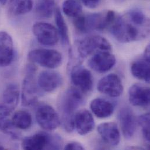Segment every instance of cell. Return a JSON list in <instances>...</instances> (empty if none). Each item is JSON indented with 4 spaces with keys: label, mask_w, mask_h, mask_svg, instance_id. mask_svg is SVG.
<instances>
[{
    "label": "cell",
    "mask_w": 150,
    "mask_h": 150,
    "mask_svg": "<svg viewBox=\"0 0 150 150\" xmlns=\"http://www.w3.org/2000/svg\"><path fill=\"white\" fill-rule=\"evenodd\" d=\"M83 102V93L77 88L72 87L63 92L59 98L57 106L63 126L67 132L74 129V119L78 109Z\"/></svg>",
    "instance_id": "6da1fadb"
},
{
    "label": "cell",
    "mask_w": 150,
    "mask_h": 150,
    "mask_svg": "<svg viewBox=\"0 0 150 150\" xmlns=\"http://www.w3.org/2000/svg\"><path fill=\"white\" fill-rule=\"evenodd\" d=\"M115 38L120 43H130L146 38L150 33V27L139 26L126 15L116 16L109 28Z\"/></svg>",
    "instance_id": "7a4b0ae2"
},
{
    "label": "cell",
    "mask_w": 150,
    "mask_h": 150,
    "mask_svg": "<svg viewBox=\"0 0 150 150\" xmlns=\"http://www.w3.org/2000/svg\"><path fill=\"white\" fill-rule=\"evenodd\" d=\"M36 67L29 64L26 67V74L23 81L22 90V103L25 106L33 105L40 96V88L35 78Z\"/></svg>",
    "instance_id": "3957f363"
},
{
    "label": "cell",
    "mask_w": 150,
    "mask_h": 150,
    "mask_svg": "<svg viewBox=\"0 0 150 150\" xmlns=\"http://www.w3.org/2000/svg\"><path fill=\"white\" fill-rule=\"evenodd\" d=\"M28 57L32 63L50 69L57 68L63 61L62 54L53 49H35L29 53Z\"/></svg>",
    "instance_id": "277c9868"
},
{
    "label": "cell",
    "mask_w": 150,
    "mask_h": 150,
    "mask_svg": "<svg viewBox=\"0 0 150 150\" xmlns=\"http://www.w3.org/2000/svg\"><path fill=\"white\" fill-rule=\"evenodd\" d=\"M112 50V46L105 38L93 35L81 40L78 45V52L81 58H86L98 52Z\"/></svg>",
    "instance_id": "5b68a950"
},
{
    "label": "cell",
    "mask_w": 150,
    "mask_h": 150,
    "mask_svg": "<svg viewBox=\"0 0 150 150\" xmlns=\"http://www.w3.org/2000/svg\"><path fill=\"white\" fill-rule=\"evenodd\" d=\"M36 119L39 125L46 131L56 129L61 124L59 113L50 105H42L36 112Z\"/></svg>",
    "instance_id": "8992f818"
},
{
    "label": "cell",
    "mask_w": 150,
    "mask_h": 150,
    "mask_svg": "<svg viewBox=\"0 0 150 150\" xmlns=\"http://www.w3.org/2000/svg\"><path fill=\"white\" fill-rule=\"evenodd\" d=\"M32 32L39 42L47 46L56 45L59 40L57 29L52 24L38 22L32 27Z\"/></svg>",
    "instance_id": "52a82bcc"
},
{
    "label": "cell",
    "mask_w": 150,
    "mask_h": 150,
    "mask_svg": "<svg viewBox=\"0 0 150 150\" xmlns=\"http://www.w3.org/2000/svg\"><path fill=\"white\" fill-rule=\"evenodd\" d=\"M98 90L111 98L120 96L123 92V85L119 76L110 74L102 78L98 83Z\"/></svg>",
    "instance_id": "ba28073f"
},
{
    "label": "cell",
    "mask_w": 150,
    "mask_h": 150,
    "mask_svg": "<svg viewBox=\"0 0 150 150\" xmlns=\"http://www.w3.org/2000/svg\"><path fill=\"white\" fill-rule=\"evenodd\" d=\"M115 56L108 51L98 52L93 54L88 62L91 69L99 73L109 71L116 64Z\"/></svg>",
    "instance_id": "9c48e42d"
},
{
    "label": "cell",
    "mask_w": 150,
    "mask_h": 150,
    "mask_svg": "<svg viewBox=\"0 0 150 150\" xmlns=\"http://www.w3.org/2000/svg\"><path fill=\"white\" fill-rule=\"evenodd\" d=\"M71 78L75 88L82 93L89 92L93 87V77L87 69L77 66L74 67L71 73Z\"/></svg>",
    "instance_id": "30bf717a"
},
{
    "label": "cell",
    "mask_w": 150,
    "mask_h": 150,
    "mask_svg": "<svg viewBox=\"0 0 150 150\" xmlns=\"http://www.w3.org/2000/svg\"><path fill=\"white\" fill-rule=\"evenodd\" d=\"M37 82L40 89L46 92H52L63 84V78L58 72L47 70L40 73Z\"/></svg>",
    "instance_id": "8fae6325"
},
{
    "label": "cell",
    "mask_w": 150,
    "mask_h": 150,
    "mask_svg": "<svg viewBox=\"0 0 150 150\" xmlns=\"http://www.w3.org/2000/svg\"><path fill=\"white\" fill-rule=\"evenodd\" d=\"M119 119L123 136L126 139H131L137 128L136 119L133 112L129 107L123 108L119 112Z\"/></svg>",
    "instance_id": "7c38bea8"
},
{
    "label": "cell",
    "mask_w": 150,
    "mask_h": 150,
    "mask_svg": "<svg viewBox=\"0 0 150 150\" xmlns=\"http://www.w3.org/2000/svg\"><path fill=\"white\" fill-rule=\"evenodd\" d=\"M129 99L130 103L137 107L146 108L149 106L150 88L142 84L135 83L129 90Z\"/></svg>",
    "instance_id": "4fadbf2b"
},
{
    "label": "cell",
    "mask_w": 150,
    "mask_h": 150,
    "mask_svg": "<svg viewBox=\"0 0 150 150\" xmlns=\"http://www.w3.org/2000/svg\"><path fill=\"white\" fill-rule=\"evenodd\" d=\"M13 58L14 49L11 36L5 32H0V67L9 66Z\"/></svg>",
    "instance_id": "5bb4252c"
},
{
    "label": "cell",
    "mask_w": 150,
    "mask_h": 150,
    "mask_svg": "<svg viewBox=\"0 0 150 150\" xmlns=\"http://www.w3.org/2000/svg\"><path fill=\"white\" fill-rule=\"evenodd\" d=\"M74 129L80 135H86L92 131L95 122L91 113L86 109H82L75 113L74 119Z\"/></svg>",
    "instance_id": "9a60e30c"
},
{
    "label": "cell",
    "mask_w": 150,
    "mask_h": 150,
    "mask_svg": "<svg viewBox=\"0 0 150 150\" xmlns=\"http://www.w3.org/2000/svg\"><path fill=\"white\" fill-rule=\"evenodd\" d=\"M98 132L102 139L107 144L116 146L120 140V134L117 125L114 122H106L99 125Z\"/></svg>",
    "instance_id": "2e32d148"
},
{
    "label": "cell",
    "mask_w": 150,
    "mask_h": 150,
    "mask_svg": "<svg viewBox=\"0 0 150 150\" xmlns=\"http://www.w3.org/2000/svg\"><path fill=\"white\" fill-rule=\"evenodd\" d=\"M90 108L93 114L100 119H105L110 116L115 110V106L110 101L100 98L92 100Z\"/></svg>",
    "instance_id": "e0dca14e"
},
{
    "label": "cell",
    "mask_w": 150,
    "mask_h": 150,
    "mask_svg": "<svg viewBox=\"0 0 150 150\" xmlns=\"http://www.w3.org/2000/svg\"><path fill=\"white\" fill-rule=\"evenodd\" d=\"M48 143L49 134L39 133L25 138L21 146L23 150H44L47 149Z\"/></svg>",
    "instance_id": "ac0fdd59"
},
{
    "label": "cell",
    "mask_w": 150,
    "mask_h": 150,
    "mask_svg": "<svg viewBox=\"0 0 150 150\" xmlns=\"http://www.w3.org/2000/svg\"><path fill=\"white\" fill-rule=\"evenodd\" d=\"M150 58H143L135 61L131 66L133 75L142 81L149 82L150 80Z\"/></svg>",
    "instance_id": "d6986e66"
},
{
    "label": "cell",
    "mask_w": 150,
    "mask_h": 150,
    "mask_svg": "<svg viewBox=\"0 0 150 150\" xmlns=\"http://www.w3.org/2000/svg\"><path fill=\"white\" fill-rule=\"evenodd\" d=\"M19 98V89L15 83H10L5 88L2 95L3 106L9 109L11 112L18 105Z\"/></svg>",
    "instance_id": "ffe728a7"
},
{
    "label": "cell",
    "mask_w": 150,
    "mask_h": 150,
    "mask_svg": "<svg viewBox=\"0 0 150 150\" xmlns=\"http://www.w3.org/2000/svg\"><path fill=\"white\" fill-rule=\"evenodd\" d=\"M11 122L16 129L26 130L31 126L32 119L29 112L25 110H19L14 113Z\"/></svg>",
    "instance_id": "44dd1931"
},
{
    "label": "cell",
    "mask_w": 150,
    "mask_h": 150,
    "mask_svg": "<svg viewBox=\"0 0 150 150\" xmlns=\"http://www.w3.org/2000/svg\"><path fill=\"white\" fill-rule=\"evenodd\" d=\"M55 22L57 28V31L59 36L61 38L62 43L64 45H68L70 42L69 29L64 18L61 12L60 9L56 8L55 11Z\"/></svg>",
    "instance_id": "7402d4cb"
},
{
    "label": "cell",
    "mask_w": 150,
    "mask_h": 150,
    "mask_svg": "<svg viewBox=\"0 0 150 150\" xmlns=\"http://www.w3.org/2000/svg\"><path fill=\"white\" fill-rule=\"evenodd\" d=\"M33 7L32 0H9V9L15 15L26 14Z\"/></svg>",
    "instance_id": "603a6c76"
},
{
    "label": "cell",
    "mask_w": 150,
    "mask_h": 150,
    "mask_svg": "<svg viewBox=\"0 0 150 150\" xmlns=\"http://www.w3.org/2000/svg\"><path fill=\"white\" fill-rule=\"evenodd\" d=\"M55 9V0H38L35 6L36 14L43 18H50Z\"/></svg>",
    "instance_id": "cb8c5ba5"
},
{
    "label": "cell",
    "mask_w": 150,
    "mask_h": 150,
    "mask_svg": "<svg viewBox=\"0 0 150 150\" xmlns=\"http://www.w3.org/2000/svg\"><path fill=\"white\" fill-rule=\"evenodd\" d=\"M126 16L134 23L143 27H150L149 19L144 13L139 9L130 10Z\"/></svg>",
    "instance_id": "d4e9b609"
},
{
    "label": "cell",
    "mask_w": 150,
    "mask_h": 150,
    "mask_svg": "<svg viewBox=\"0 0 150 150\" xmlns=\"http://www.w3.org/2000/svg\"><path fill=\"white\" fill-rule=\"evenodd\" d=\"M62 9L65 15L74 18L81 15L82 12V7L76 0H65Z\"/></svg>",
    "instance_id": "484cf974"
},
{
    "label": "cell",
    "mask_w": 150,
    "mask_h": 150,
    "mask_svg": "<svg viewBox=\"0 0 150 150\" xmlns=\"http://www.w3.org/2000/svg\"><path fill=\"white\" fill-rule=\"evenodd\" d=\"M16 129L12 124L11 120L6 116H0V132H2L13 139H16L19 138V135L16 132Z\"/></svg>",
    "instance_id": "4316f807"
},
{
    "label": "cell",
    "mask_w": 150,
    "mask_h": 150,
    "mask_svg": "<svg viewBox=\"0 0 150 150\" xmlns=\"http://www.w3.org/2000/svg\"><path fill=\"white\" fill-rule=\"evenodd\" d=\"M138 123L142 129L144 140L149 143L150 141V113H147L141 115L138 119Z\"/></svg>",
    "instance_id": "83f0119b"
},
{
    "label": "cell",
    "mask_w": 150,
    "mask_h": 150,
    "mask_svg": "<svg viewBox=\"0 0 150 150\" xmlns=\"http://www.w3.org/2000/svg\"><path fill=\"white\" fill-rule=\"evenodd\" d=\"M63 143V140L59 136L49 134V143L47 149L59 150L62 147Z\"/></svg>",
    "instance_id": "f1b7e54d"
},
{
    "label": "cell",
    "mask_w": 150,
    "mask_h": 150,
    "mask_svg": "<svg viewBox=\"0 0 150 150\" xmlns=\"http://www.w3.org/2000/svg\"><path fill=\"white\" fill-rule=\"evenodd\" d=\"M65 150H85L84 147L82 146V145L76 142H72L67 143L66 146L64 147Z\"/></svg>",
    "instance_id": "f546056e"
},
{
    "label": "cell",
    "mask_w": 150,
    "mask_h": 150,
    "mask_svg": "<svg viewBox=\"0 0 150 150\" xmlns=\"http://www.w3.org/2000/svg\"><path fill=\"white\" fill-rule=\"evenodd\" d=\"M83 5L89 8H95L98 7L100 0H81Z\"/></svg>",
    "instance_id": "4dcf8cb0"
},
{
    "label": "cell",
    "mask_w": 150,
    "mask_h": 150,
    "mask_svg": "<svg viewBox=\"0 0 150 150\" xmlns=\"http://www.w3.org/2000/svg\"><path fill=\"white\" fill-rule=\"evenodd\" d=\"M8 0H0V4L2 5H5Z\"/></svg>",
    "instance_id": "1f68e13d"
},
{
    "label": "cell",
    "mask_w": 150,
    "mask_h": 150,
    "mask_svg": "<svg viewBox=\"0 0 150 150\" xmlns=\"http://www.w3.org/2000/svg\"><path fill=\"white\" fill-rule=\"evenodd\" d=\"M4 148L3 147H2V146H0V150H4Z\"/></svg>",
    "instance_id": "d6a6232c"
},
{
    "label": "cell",
    "mask_w": 150,
    "mask_h": 150,
    "mask_svg": "<svg viewBox=\"0 0 150 150\" xmlns=\"http://www.w3.org/2000/svg\"><path fill=\"white\" fill-rule=\"evenodd\" d=\"M116 1H125V0H116Z\"/></svg>",
    "instance_id": "836d02e7"
}]
</instances>
